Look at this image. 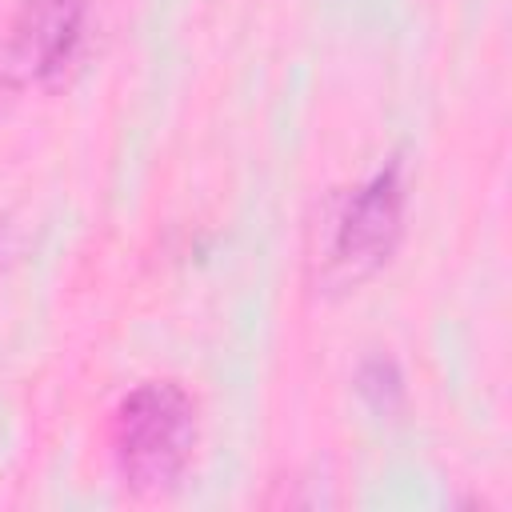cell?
I'll return each instance as SVG.
<instances>
[{
	"instance_id": "obj_1",
	"label": "cell",
	"mask_w": 512,
	"mask_h": 512,
	"mask_svg": "<svg viewBox=\"0 0 512 512\" xmlns=\"http://www.w3.org/2000/svg\"><path fill=\"white\" fill-rule=\"evenodd\" d=\"M196 404L176 380L136 384L112 420V456L128 488L164 492L172 488L196 452Z\"/></svg>"
},
{
	"instance_id": "obj_2",
	"label": "cell",
	"mask_w": 512,
	"mask_h": 512,
	"mask_svg": "<svg viewBox=\"0 0 512 512\" xmlns=\"http://www.w3.org/2000/svg\"><path fill=\"white\" fill-rule=\"evenodd\" d=\"M404 232V172L392 156L384 168H376L344 204L332 248H328V276L336 284H360L376 268L388 264Z\"/></svg>"
},
{
	"instance_id": "obj_3",
	"label": "cell",
	"mask_w": 512,
	"mask_h": 512,
	"mask_svg": "<svg viewBox=\"0 0 512 512\" xmlns=\"http://www.w3.org/2000/svg\"><path fill=\"white\" fill-rule=\"evenodd\" d=\"M88 0H20L0 32V88L20 92L68 72L84 44Z\"/></svg>"
},
{
	"instance_id": "obj_4",
	"label": "cell",
	"mask_w": 512,
	"mask_h": 512,
	"mask_svg": "<svg viewBox=\"0 0 512 512\" xmlns=\"http://www.w3.org/2000/svg\"><path fill=\"white\" fill-rule=\"evenodd\" d=\"M400 372H396V364L392 360H368V364H360V376H356V388H360V396L376 408V412H388L396 400H400Z\"/></svg>"
},
{
	"instance_id": "obj_5",
	"label": "cell",
	"mask_w": 512,
	"mask_h": 512,
	"mask_svg": "<svg viewBox=\"0 0 512 512\" xmlns=\"http://www.w3.org/2000/svg\"><path fill=\"white\" fill-rule=\"evenodd\" d=\"M0 252H4V236H0Z\"/></svg>"
}]
</instances>
